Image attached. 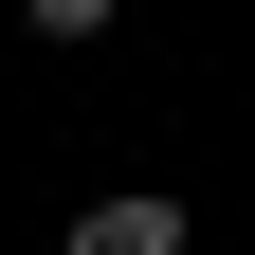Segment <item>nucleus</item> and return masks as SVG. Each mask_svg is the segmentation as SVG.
<instances>
[{
  "mask_svg": "<svg viewBox=\"0 0 255 255\" xmlns=\"http://www.w3.org/2000/svg\"><path fill=\"white\" fill-rule=\"evenodd\" d=\"M73 255H182V201H73Z\"/></svg>",
  "mask_w": 255,
  "mask_h": 255,
  "instance_id": "nucleus-1",
  "label": "nucleus"
},
{
  "mask_svg": "<svg viewBox=\"0 0 255 255\" xmlns=\"http://www.w3.org/2000/svg\"><path fill=\"white\" fill-rule=\"evenodd\" d=\"M18 18H37V37H110L128 0H18Z\"/></svg>",
  "mask_w": 255,
  "mask_h": 255,
  "instance_id": "nucleus-2",
  "label": "nucleus"
}]
</instances>
